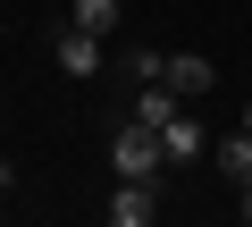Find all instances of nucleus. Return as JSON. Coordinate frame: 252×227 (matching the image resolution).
<instances>
[{"label":"nucleus","mask_w":252,"mask_h":227,"mask_svg":"<svg viewBox=\"0 0 252 227\" xmlns=\"http://www.w3.org/2000/svg\"><path fill=\"white\" fill-rule=\"evenodd\" d=\"M244 127H252V101H244Z\"/></svg>","instance_id":"11"},{"label":"nucleus","mask_w":252,"mask_h":227,"mask_svg":"<svg viewBox=\"0 0 252 227\" xmlns=\"http://www.w3.org/2000/svg\"><path fill=\"white\" fill-rule=\"evenodd\" d=\"M9 185H17V168H9V160H0V194H9Z\"/></svg>","instance_id":"10"},{"label":"nucleus","mask_w":252,"mask_h":227,"mask_svg":"<svg viewBox=\"0 0 252 227\" xmlns=\"http://www.w3.org/2000/svg\"><path fill=\"white\" fill-rule=\"evenodd\" d=\"M210 160H219V177H227V185H252V127L219 135V143H210Z\"/></svg>","instance_id":"6"},{"label":"nucleus","mask_w":252,"mask_h":227,"mask_svg":"<svg viewBox=\"0 0 252 227\" xmlns=\"http://www.w3.org/2000/svg\"><path fill=\"white\" fill-rule=\"evenodd\" d=\"M210 143H219V135H210L202 118H185V109L160 127V152H168V168H193V160H210Z\"/></svg>","instance_id":"4"},{"label":"nucleus","mask_w":252,"mask_h":227,"mask_svg":"<svg viewBox=\"0 0 252 227\" xmlns=\"http://www.w3.org/2000/svg\"><path fill=\"white\" fill-rule=\"evenodd\" d=\"M67 17L93 26V34H109V26H118V0H67Z\"/></svg>","instance_id":"8"},{"label":"nucleus","mask_w":252,"mask_h":227,"mask_svg":"<svg viewBox=\"0 0 252 227\" xmlns=\"http://www.w3.org/2000/svg\"><path fill=\"white\" fill-rule=\"evenodd\" d=\"M109 168H118V177H160V168H168L160 127H143V118H135L126 135H109Z\"/></svg>","instance_id":"1"},{"label":"nucleus","mask_w":252,"mask_h":227,"mask_svg":"<svg viewBox=\"0 0 252 227\" xmlns=\"http://www.w3.org/2000/svg\"><path fill=\"white\" fill-rule=\"evenodd\" d=\"M177 109H185V93H177V84H135V118H143V127H168Z\"/></svg>","instance_id":"7"},{"label":"nucleus","mask_w":252,"mask_h":227,"mask_svg":"<svg viewBox=\"0 0 252 227\" xmlns=\"http://www.w3.org/2000/svg\"><path fill=\"white\" fill-rule=\"evenodd\" d=\"M101 210H109V227H152L160 219V177H118Z\"/></svg>","instance_id":"2"},{"label":"nucleus","mask_w":252,"mask_h":227,"mask_svg":"<svg viewBox=\"0 0 252 227\" xmlns=\"http://www.w3.org/2000/svg\"><path fill=\"white\" fill-rule=\"evenodd\" d=\"M235 210H244V219H252V185H235Z\"/></svg>","instance_id":"9"},{"label":"nucleus","mask_w":252,"mask_h":227,"mask_svg":"<svg viewBox=\"0 0 252 227\" xmlns=\"http://www.w3.org/2000/svg\"><path fill=\"white\" fill-rule=\"evenodd\" d=\"M168 84H177V93H185V101H202V93H210V84H219V67H210V59H202V51H168Z\"/></svg>","instance_id":"5"},{"label":"nucleus","mask_w":252,"mask_h":227,"mask_svg":"<svg viewBox=\"0 0 252 227\" xmlns=\"http://www.w3.org/2000/svg\"><path fill=\"white\" fill-rule=\"evenodd\" d=\"M51 59H59V76H101V34L67 17V26L51 34Z\"/></svg>","instance_id":"3"}]
</instances>
